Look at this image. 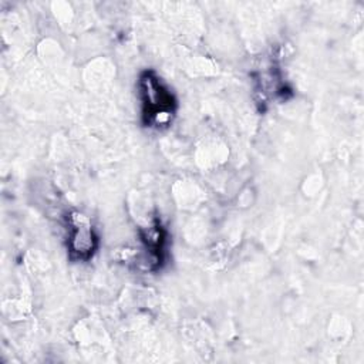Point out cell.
Segmentation results:
<instances>
[{
    "label": "cell",
    "instance_id": "7a4b0ae2",
    "mask_svg": "<svg viewBox=\"0 0 364 364\" xmlns=\"http://www.w3.org/2000/svg\"><path fill=\"white\" fill-rule=\"evenodd\" d=\"M70 245H71V252L77 253L80 257H88L94 249L92 230L88 222L81 215H80V225H77L73 230Z\"/></svg>",
    "mask_w": 364,
    "mask_h": 364
},
{
    "label": "cell",
    "instance_id": "6da1fadb",
    "mask_svg": "<svg viewBox=\"0 0 364 364\" xmlns=\"http://www.w3.org/2000/svg\"><path fill=\"white\" fill-rule=\"evenodd\" d=\"M145 84V91L144 94L146 95L145 102H146V115L155 121V124H162L165 118H168L172 112V98L171 94L165 90H162L161 84L156 81V78L148 75L144 80Z\"/></svg>",
    "mask_w": 364,
    "mask_h": 364
}]
</instances>
